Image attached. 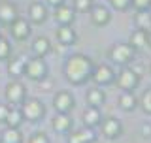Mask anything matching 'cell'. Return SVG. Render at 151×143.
Listing matches in <instances>:
<instances>
[{
	"label": "cell",
	"instance_id": "27",
	"mask_svg": "<svg viewBox=\"0 0 151 143\" xmlns=\"http://www.w3.org/2000/svg\"><path fill=\"white\" fill-rule=\"evenodd\" d=\"M93 8V0H74V11H79V13H83V11H89V9Z\"/></svg>",
	"mask_w": 151,
	"mask_h": 143
},
{
	"label": "cell",
	"instance_id": "15",
	"mask_svg": "<svg viewBox=\"0 0 151 143\" xmlns=\"http://www.w3.org/2000/svg\"><path fill=\"white\" fill-rule=\"evenodd\" d=\"M28 17H30L32 23H44L47 19V8L44 6L42 2H32L28 6Z\"/></svg>",
	"mask_w": 151,
	"mask_h": 143
},
{
	"label": "cell",
	"instance_id": "19",
	"mask_svg": "<svg viewBox=\"0 0 151 143\" xmlns=\"http://www.w3.org/2000/svg\"><path fill=\"white\" fill-rule=\"evenodd\" d=\"M49 51H51V41H49V38H45V36L34 38V41H32V53H34L36 56H45Z\"/></svg>",
	"mask_w": 151,
	"mask_h": 143
},
{
	"label": "cell",
	"instance_id": "3",
	"mask_svg": "<svg viewBox=\"0 0 151 143\" xmlns=\"http://www.w3.org/2000/svg\"><path fill=\"white\" fill-rule=\"evenodd\" d=\"M134 53H136V49L130 44H115L110 51V56L115 64L125 66V64H130L134 60Z\"/></svg>",
	"mask_w": 151,
	"mask_h": 143
},
{
	"label": "cell",
	"instance_id": "8",
	"mask_svg": "<svg viewBox=\"0 0 151 143\" xmlns=\"http://www.w3.org/2000/svg\"><path fill=\"white\" fill-rule=\"evenodd\" d=\"M53 107L57 113H70L74 109V96L68 90H59L53 98Z\"/></svg>",
	"mask_w": 151,
	"mask_h": 143
},
{
	"label": "cell",
	"instance_id": "34",
	"mask_svg": "<svg viewBox=\"0 0 151 143\" xmlns=\"http://www.w3.org/2000/svg\"><path fill=\"white\" fill-rule=\"evenodd\" d=\"M8 111H9V106H8V104H0V122H4Z\"/></svg>",
	"mask_w": 151,
	"mask_h": 143
},
{
	"label": "cell",
	"instance_id": "31",
	"mask_svg": "<svg viewBox=\"0 0 151 143\" xmlns=\"http://www.w3.org/2000/svg\"><path fill=\"white\" fill-rule=\"evenodd\" d=\"M28 143H49V137H47L44 132H36V134H32Z\"/></svg>",
	"mask_w": 151,
	"mask_h": 143
},
{
	"label": "cell",
	"instance_id": "35",
	"mask_svg": "<svg viewBox=\"0 0 151 143\" xmlns=\"http://www.w3.org/2000/svg\"><path fill=\"white\" fill-rule=\"evenodd\" d=\"M47 4H49V6H60V4H64V0H47Z\"/></svg>",
	"mask_w": 151,
	"mask_h": 143
},
{
	"label": "cell",
	"instance_id": "2",
	"mask_svg": "<svg viewBox=\"0 0 151 143\" xmlns=\"http://www.w3.org/2000/svg\"><path fill=\"white\" fill-rule=\"evenodd\" d=\"M21 113H23V119L36 122V121H40V119L44 117L45 107L38 98H25L23 104H21Z\"/></svg>",
	"mask_w": 151,
	"mask_h": 143
},
{
	"label": "cell",
	"instance_id": "24",
	"mask_svg": "<svg viewBox=\"0 0 151 143\" xmlns=\"http://www.w3.org/2000/svg\"><path fill=\"white\" fill-rule=\"evenodd\" d=\"M25 64H27V60L23 59V56L12 59V60H9V64H8L9 75H13V77H21V75H25Z\"/></svg>",
	"mask_w": 151,
	"mask_h": 143
},
{
	"label": "cell",
	"instance_id": "25",
	"mask_svg": "<svg viewBox=\"0 0 151 143\" xmlns=\"http://www.w3.org/2000/svg\"><path fill=\"white\" fill-rule=\"evenodd\" d=\"M0 143H21V132L19 128L6 126L0 134Z\"/></svg>",
	"mask_w": 151,
	"mask_h": 143
},
{
	"label": "cell",
	"instance_id": "13",
	"mask_svg": "<svg viewBox=\"0 0 151 143\" xmlns=\"http://www.w3.org/2000/svg\"><path fill=\"white\" fill-rule=\"evenodd\" d=\"M53 130L59 134H68L72 130V119L68 113H57L53 117Z\"/></svg>",
	"mask_w": 151,
	"mask_h": 143
},
{
	"label": "cell",
	"instance_id": "10",
	"mask_svg": "<svg viewBox=\"0 0 151 143\" xmlns=\"http://www.w3.org/2000/svg\"><path fill=\"white\" fill-rule=\"evenodd\" d=\"M9 30H12V36L15 38V40H27L28 36H30V23L27 21V19H13L12 23H9Z\"/></svg>",
	"mask_w": 151,
	"mask_h": 143
},
{
	"label": "cell",
	"instance_id": "30",
	"mask_svg": "<svg viewBox=\"0 0 151 143\" xmlns=\"http://www.w3.org/2000/svg\"><path fill=\"white\" fill-rule=\"evenodd\" d=\"M130 6H134L138 11H142V9H149L151 8V0H130Z\"/></svg>",
	"mask_w": 151,
	"mask_h": 143
},
{
	"label": "cell",
	"instance_id": "4",
	"mask_svg": "<svg viewBox=\"0 0 151 143\" xmlns=\"http://www.w3.org/2000/svg\"><path fill=\"white\" fill-rule=\"evenodd\" d=\"M25 75L30 77L32 81H42L44 77H47V62L44 60V56H36V59L27 60Z\"/></svg>",
	"mask_w": 151,
	"mask_h": 143
},
{
	"label": "cell",
	"instance_id": "9",
	"mask_svg": "<svg viewBox=\"0 0 151 143\" xmlns=\"http://www.w3.org/2000/svg\"><path fill=\"white\" fill-rule=\"evenodd\" d=\"M100 130H102L104 137H108V139H115V137L121 136L123 124L119 122V119L110 117V119H104V121H100Z\"/></svg>",
	"mask_w": 151,
	"mask_h": 143
},
{
	"label": "cell",
	"instance_id": "12",
	"mask_svg": "<svg viewBox=\"0 0 151 143\" xmlns=\"http://www.w3.org/2000/svg\"><path fill=\"white\" fill-rule=\"evenodd\" d=\"M89 11H91V21L98 26H104L106 23H110V19H111L110 9L104 8V6H93Z\"/></svg>",
	"mask_w": 151,
	"mask_h": 143
},
{
	"label": "cell",
	"instance_id": "36",
	"mask_svg": "<svg viewBox=\"0 0 151 143\" xmlns=\"http://www.w3.org/2000/svg\"><path fill=\"white\" fill-rule=\"evenodd\" d=\"M93 143H98V141H93Z\"/></svg>",
	"mask_w": 151,
	"mask_h": 143
},
{
	"label": "cell",
	"instance_id": "7",
	"mask_svg": "<svg viewBox=\"0 0 151 143\" xmlns=\"http://www.w3.org/2000/svg\"><path fill=\"white\" fill-rule=\"evenodd\" d=\"M91 79H94V83L98 85H110L111 81H115V72L110 64H96L93 68Z\"/></svg>",
	"mask_w": 151,
	"mask_h": 143
},
{
	"label": "cell",
	"instance_id": "28",
	"mask_svg": "<svg viewBox=\"0 0 151 143\" xmlns=\"http://www.w3.org/2000/svg\"><path fill=\"white\" fill-rule=\"evenodd\" d=\"M140 106H142V109H144L147 115H151V89H147L144 92V96H142V100H140Z\"/></svg>",
	"mask_w": 151,
	"mask_h": 143
},
{
	"label": "cell",
	"instance_id": "16",
	"mask_svg": "<svg viewBox=\"0 0 151 143\" xmlns=\"http://www.w3.org/2000/svg\"><path fill=\"white\" fill-rule=\"evenodd\" d=\"M55 21L59 23V25H72V21H74V9L68 8L66 4L55 6Z\"/></svg>",
	"mask_w": 151,
	"mask_h": 143
},
{
	"label": "cell",
	"instance_id": "17",
	"mask_svg": "<svg viewBox=\"0 0 151 143\" xmlns=\"http://www.w3.org/2000/svg\"><path fill=\"white\" fill-rule=\"evenodd\" d=\"M129 44L134 47L136 51L147 47V44H149V32L142 30V28H136V30L130 34V38H129Z\"/></svg>",
	"mask_w": 151,
	"mask_h": 143
},
{
	"label": "cell",
	"instance_id": "5",
	"mask_svg": "<svg viewBox=\"0 0 151 143\" xmlns=\"http://www.w3.org/2000/svg\"><path fill=\"white\" fill-rule=\"evenodd\" d=\"M140 81V75L134 72V68H123L115 77V83L121 90H134Z\"/></svg>",
	"mask_w": 151,
	"mask_h": 143
},
{
	"label": "cell",
	"instance_id": "21",
	"mask_svg": "<svg viewBox=\"0 0 151 143\" xmlns=\"http://www.w3.org/2000/svg\"><path fill=\"white\" fill-rule=\"evenodd\" d=\"M17 19V8L12 2H0V23H12Z\"/></svg>",
	"mask_w": 151,
	"mask_h": 143
},
{
	"label": "cell",
	"instance_id": "6",
	"mask_svg": "<svg viewBox=\"0 0 151 143\" xmlns=\"http://www.w3.org/2000/svg\"><path fill=\"white\" fill-rule=\"evenodd\" d=\"M25 98H27L25 85L19 83V81H12V83L8 85V89H6V100L12 104V106H21Z\"/></svg>",
	"mask_w": 151,
	"mask_h": 143
},
{
	"label": "cell",
	"instance_id": "14",
	"mask_svg": "<svg viewBox=\"0 0 151 143\" xmlns=\"http://www.w3.org/2000/svg\"><path fill=\"white\" fill-rule=\"evenodd\" d=\"M57 40L63 45H74L78 40V34L70 25H60V28H57Z\"/></svg>",
	"mask_w": 151,
	"mask_h": 143
},
{
	"label": "cell",
	"instance_id": "11",
	"mask_svg": "<svg viewBox=\"0 0 151 143\" xmlns=\"http://www.w3.org/2000/svg\"><path fill=\"white\" fill-rule=\"evenodd\" d=\"M96 141V134H94V128H79V130L72 132L68 136V143H93Z\"/></svg>",
	"mask_w": 151,
	"mask_h": 143
},
{
	"label": "cell",
	"instance_id": "20",
	"mask_svg": "<svg viewBox=\"0 0 151 143\" xmlns=\"http://www.w3.org/2000/svg\"><path fill=\"white\" fill-rule=\"evenodd\" d=\"M85 98H87V104H89V106L100 107L102 104H104V100H106V94H104V90L100 87H93V89L87 90Z\"/></svg>",
	"mask_w": 151,
	"mask_h": 143
},
{
	"label": "cell",
	"instance_id": "26",
	"mask_svg": "<svg viewBox=\"0 0 151 143\" xmlns=\"http://www.w3.org/2000/svg\"><path fill=\"white\" fill-rule=\"evenodd\" d=\"M136 25H138V28H142V30L151 32V13L147 9H142V11L136 13Z\"/></svg>",
	"mask_w": 151,
	"mask_h": 143
},
{
	"label": "cell",
	"instance_id": "29",
	"mask_svg": "<svg viewBox=\"0 0 151 143\" xmlns=\"http://www.w3.org/2000/svg\"><path fill=\"white\" fill-rule=\"evenodd\" d=\"M12 53V45L6 38H0V60H6Z\"/></svg>",
	"mask_w": 151,
	"mask_h": 143
},
{
	"label": "cell",
	"instance_id": "18",
	"mask_svg": "<svg viewBox=\"0 0 151 143\" xmlns=\"http://www.w3.org/2000/svg\"><path fill=\"white\" fill-rule=\"evenodd\" d=\"M102 121V115H100V109L94 107V106H89L87 109L83 111V124L89 126V128H94L98 126Z\"/></svg>",
	"mask_w": 151,
	"mask_h": 143
},
{
	"label": "cell",
	"instance_id": "1",
	"mask_svg": "<svg viewBox=\"0 0 151 143\" xmlns=\"http://www.w3.org/2000/svg\"><path fill=\"white\" fill-rule=\"evenodd\" d=\"M94 62L85 55H72L66 59V62L63 66L64 70V77L70 81L72 85H83L91 79L93 75Z\"/></svg>",
	"mask_w": 151,
	"mask_h": 143
},
{
	"label": "cell",
	"instance_id": "22",
	"mask_svg": "<svg viewBox=\"0 0 151 143\" xmlns=\"http://www.w3.org/2000/svg\"><path fill=\"white\" fill-rule=\"evenodd\" d=\"M119 106L125 111H132V109H136V106H138V98L134 96L132 90H123L121 96H119Z\"/></svg>",
	"mask_w": 151,
	"mask_h": 143
},
{
	"label": "cell",
	"instance_id": "32",
	"mask_svg": "<svg viewBox=\"0 0 151 143\" xmlns=\"http://www.w3.org/2000/svg\"><path fill=\"white\" fill-rule=\"evenodd\" d=\"M110 2L115 9H127L130 6V0H110Z\"/></svg>",
	"mask_w": 151,
	"mask_h": 143
},
{
	"label": "cell",
	"instance_id": "33",
	"mask_svg": "<svg viewBox=\"0 0 151 143\" xmlns=\"http://www.w3.org/2000/svg\"><path fill=\"white\" fill-rule=\"evenodd\" d=\"M140 134L145 137V139H149L151 137V124L149 122H144V124H142V128H140Z\"/></svg>",
	"mask_w": 151,
	"mask_h": 143
},
{
	"label": "cell",
	"instance_id": "23",
	"mask_svg": "<svg viewBox=\"0 0 151 143\" xmlns=\"http://www.w3.org/2000/svg\"><path fill=\"white\" fill-rule=\"evenodd\" d=\"M4 122H6V126L19 128V124L23 122V113H21V109H19V106L9 107V111H8L6 119H4Z\"/></svg>",
	"mask_w": 151,
	"mask_h": 143
}]
</instances>
